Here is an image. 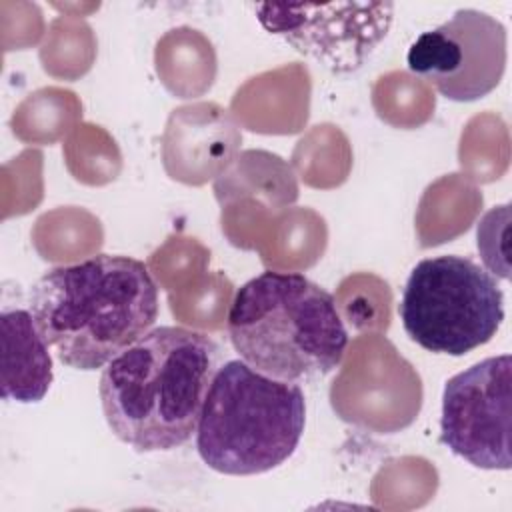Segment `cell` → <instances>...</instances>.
<instances>
[{
	"label": "cell",
	"instance_id": "6da1fadb",
	"mask_svg": "<svg viewBox=\"0 0 512 512\" xmlns=\"http://www.w3.org/2000/svg\"><path fill=\"white\" fill-rule=\"evenodd\" d=\"M218 370L216 342L184 326H158L114 356L98 394L112 434L136 452L186 444Z\"/></svg>",
	"mask_w": 512,
	"mask_h": 512
},
{
	"label": "cell",
	"instance_id": "7a4b0ae2",
	"mask_svg": "<svg viewBox=\"0 0 512 512\" xmlns=\"http://www.w3.org/2000/svg\"><path fill=\"white\" fill-rule=\"evenodd\" d=\"M28 310L58 360L90 372L152 330L158 286L142 260L96 254L44 272Z\"/></svg>",
	"mask_w": 512,
	"mask_h": 512
},
{
	"label": "cell",
	"instance_id": "3957f363",
	"mask_svg": "<svg viewBox=\"0 0 512 512\" xmlns=\"http://www.w3.org/2000/svg\"><path fill=\"white\" fill-rule=\"evenodd\" d=\"M228 336L248 366L294 384L330 374L348 346L334 296L304 274L278 270H264L236 290Z\"/></svg>",
	"mask_w": 512,
	"mask_h": 512
},
{
	"label": "cell",
	"instance_id": "277c9868",
	"mask_svg": "<svg viewBox=\"0 0 512 512\" xmlns=\"http://www.w3.org/2000/svg\"><path fill=\"white\" fill-rule=\"evenodd\" d=\"M306 426L300 384L270 378L244 360L218 366L196 426L200 460L226 476H256L284 464Z\"/></svg>",
	"mask_w": 512,
	"mask_h": 512
},
{
	"label": "cell",
	"instance_id": "5b68a950",
	"mask_svg": "<svg viewBox=\"0 0 512 512\" xmlns=\"http://www.w3.org/2000/svg\"><path fill=\"white\" fill-rule=\"evenodd\" d=\"M398 314L406 334L424 350L464 356L498 332L504 294L496 278L474 260L442 254L412 268Z\"/></svg>",
	"mask_w": 512,
	"mask_h": 512
},
{
	"label": "cell",
	"instance_id": "8992f818",
	"mask_svg": "<svg viewBox=\"0 0 512 512\" xmlns=\"http://www.w3.org/2000/svg\"><path fill=\"white\" fill-rule=\"evenodd\" d=\"M506 58L504 24L482 10L460 8L410 44L406 64L444 98L474 102L500 84Z\"/></svg>",
	"mask_w": 512,
	"mask_h": 512
},
{
	"label": "cell",
	"instance_id": "52a82bcc",
	"mask_svg": "<svg viewBox=\"0 0 512 512\" xmlns=\"http://www.w3.org/2000/svg\"><path fill=\"white\" fill-rule=\"evenodd\" d=\"M510 354L484 358L442 390L440 442L482 470H510Z\"/></svg>",
	"mask_w": 512,
	"mask_h": 512
},
{
	"label": "cell",
	"instance_id": "ba28073f",
	"mask_svg": "<svg viewBox=\"0 0 512 512\" xmlns=\"http://www.w3.org/2000/svg\"><path fill=\"white\" fill-rule=\"evenodd\" d=\"M254 12L270 34L328 70L346 74L358 70L386 38L394 4H256Z\"/></svg>",
	"mask_w": 512,
	"mask_h": 512
},
{
	"label": "cell",
	"instance_id": "9c48e42d",
	"mask_svg": "<svg viewBox=\"0 0 512 512\" xmlns=\"http://www.w3.org/2000/svg\"><path fill=\"white\" fill-rule=\"evenodd\" d=\"M2 328V398L22 404L40 402L52 384L50 346L42 338L34 316L24 308L4 310Z\"/></svg>",
	"mask_w": 512,
	"mask_h": 512
}]
</instances>
